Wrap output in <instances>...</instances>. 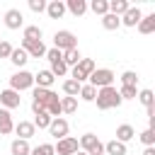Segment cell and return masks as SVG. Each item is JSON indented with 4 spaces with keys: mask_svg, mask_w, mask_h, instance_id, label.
Returning a JSON list of instances; mask_svg holds the SVG:
<instances>
[{
    "mask_svg": "<svg viewBox=\"0 0 155 155\" xmlns=\"http://www.w3.org/2000/svg\"><path fill=\"white\" fill-rule=\"evenodd\" d=\"M65 12H70L75 17H82L87 12V0H68L65 2Z\"/></svg>",
    "mask_w": 155,
    "mask_h": 155,
    "instance_id": "obj_19",
    "label": "cell"
},
{
    "mask_svg": "<svg viewBox=\"0 0 155 155\" xmlns=\"http://www.w3.org/2000/svg\"><path fill=\"white\" fill-rule=\"evenodd\" d=\"M53 150H56V155H75V153L80 150V145H78V138H73V136H65V138L56 140Z\"/></svg>",
    "mask_w": 155,
    "mask_h": 155,
    "instance_id": "obj_7",
    "label": "cell"
},
{
    "mask_svg": "<svg viewBox=\"0 0 155 155\" xmlns=\"http://www.w3.org/2000/svg\"><path fill=\"white\" fill-rule=\"evenodd\" d=\"M94 102H97V109L107 111V109H119L124 99L119 97V90L111 85V87H102V90H97V97H94Z\"/></svg>",
    "mask_w": 155,
    "mask_h": 155,
    "instance_id": "obj_1",
    "label": "cell"
},
{
    "mask_svg": "<svg viewBox=\"0 0 155 155\" xmlns=\"http://www.w3.org/2000/svg\"><path fill=\"white\" fill-rule=\"evenodd\" d=\"M29 155H56V150H53V143H41L36 148H31Z\"/></svg>",
    "mask_w": 155,
    "mask_h": 155,
    "instance_id": "obj_37",
    "label": "cell"
},
{
    "mask_svg": "<svg viewBox=\"0 0 155 155\" xmlns=\"http://www.w3.org/2000/svg\"><path fill=\"white\" fill-rule=\"evenodd\" d=\"M41 36H44V31H41L39 24H29V27H24V36H22V39H27V41H41Z\"/></svg>",
    "mask_w": 155,
    "mask_h": 155,
    "instance_id": "obj_26",
    "label": "cell"
},
{
    "mask_svg": "<svg viewBox=\"0 0 155 155\" xmlns=\"http://www.w3.org/2000/svg\"><path fill=\"white\" fill-rule=\"evenodd\" d=\"M133 138H136V131H133V126H131V124H121V126L116 128V138H114V140H119V143H124V145H126V143H128V140H133Z\"/></svg>",
    "mask_w": 155,
    "mask_h": 155,
    "instance_id": "obj_17",
    "label": "cell"
},
{
    "mask_svg": "<svg viewBox=\"0 0 155 155\" xmlns=\"http://www.w3.org/2000/svg\"><path fill=\"white\" fill-rule=\"evenodd\" d=\"M87 10H92L94 15H99V17H104V15L109 12V0H92V2L87 5Z\"/></svg>",
    "mask_w": 155,
    "mask_h": 155,
    "instance_id": "obj_27",
    "label": "cell"
},
{
    "mask_svg": "<svg viewBox=\"0 0 155 155\" xmlns=\"http://www.w3.org/2000/svg\"><path fill=\"white\" fill-rule=\"evenodd\" d=\"M53 99H58V94H56L53 90H44V87H34V90H31V102H34V104H41L44 109H46Z\"/></svg>",
    "mask_w": 155,
    "mask_h": 155,
    "instance_id": "obj_8",
    "label": "cell"
},
{
    "mask_svg": "<svg viewBox=\"0 0 155 155\" xmlns=\"http://www.w3.org/2000/svg\"><path fill=\"white\" fill-rule=\"evenodd\" d=\"M29 61V56H27V51L24 48H12V53H10V63L15 65V68H19L22 70V65Z\"/></svg>",
    "mask_w": 155,
    "mask_h": 155,
    "instance_id": "obj_22",
    "label": "cell"
},
{
    "mask_svg": "<svg viewBox=\"0 0 155 155\" xmlns=\"http://www.w3.org/2000/svg\"><path fill=\"white\" fill-rule=\"evenodd\" d=\"M56 140H61V138H65L68 136V131H70V126H68V121L63 119V116H58V119H51V124H48V128H46Z\"/></svg>",
    "mask_w": 155,
    "mask_h": 155,
    "instance_id": "obj_10",
    "label": "cell"
},
{
    "mask_svg": "<svg viewBox=\"0 0 155 155\" xmlns=\"http://www.w3.org/2000/svg\"><path fill=\"white\" fill-rule=\"evenodd\" d=\"M46 58H48V63H56V61H63V53L58 48H46Z\"/></svg>",
    "mask_w": 155,
    "mask_h": 155,
    "instance_id": "obj_40",
    "label": "cell"
},
{
    "mask_svg": "<svg viewBox=\"0 0 155 155\" xmlns=\"http://www.w3.org/2000/svg\"><path fill=\"white\" fill-rule=\"evenodd\" d=\"M2 22H5V27H7V29H19V27H24V15H22V10L10 7V10L5 12Z\"/></svg>",
    "mask_w": 155,
    "mask_h": 155,
    "instance_id": "obj_11",
    "label": "cell"
},
{
    "mask_svg": "<svg viewBox=\"0 0 155 155\" xmlns=\"http://www.w3.org/2000/svg\"><path fill=\"white\" fill-rule=\"evenodd\" d=\"M80 150L87 153V155H104V143L94 136V133H82L80 140H78Z\"/></svg>",
    "mask_w": 155,
    "mask_h": 155,
    "instance_id": "obj_3",
    "label": "cell"
},
{
    "mask_svg": "<svg viewBox=\"0 0 155 155\" xmlns=\"http://www.w3.org/2000/svg\"><path fill=\"white\" fill-rule=\"evenodd\" d=\"M31 12H46V0H29Z\"/></svg>",
    "mask_w": 155,
    "mask_h": 155,
    "instance_id": "obj_39",
    "label": "cell"
},
{
    "mask_svg": "<svg viewBox=\"0 0 155 155\" xmlns=\"http://www.w3.org/2000/svg\"><path fill=\"white\" fill-rule=\"evenodd\" d=\"M51 75L53 78H63V75H68V65L63 63V61H56V63H51Z\"/></svg>",
    "mask_w": 155,
    "mask_h": 155,
    "instance_id": "obj_34",
    "label": "cell"
},
{
    "mask_svg": "<svg viewBox=\"0 0 155 155\" xmlns=\"http://www.w3.org/2000/svg\"><path fill=\"white\" fill-rule=\"evenodd\" d=\"M56 82V78L51 75V70H39L34 75V85L36 87H44V90H51V85Z\"/></svg>",
    "mask_w": 155,
    "mask_h": 155,
    "instance_id": "obj_16",
    "label": "cell"
},
{
    "mask_svg": "<svg viewBox=\"0 0 155 155\" xmlns=\"http://www.w3.org/2000/svg\"><path fill=\"white\" fill-rule=\"evenodd\" d=\"M53 48H58L61 53L63 51H70V48H78V36L68 29H58L53 34Z\"/></svg>",
    "mask_w": 155,
    "mask_h": 155,
    "instance_id": "obj_4",
    "label": "cell"
},
{
    "mask_svg": "<svg viewBox=\"0 0 155 155\" xmlns=\"http://www.w3.org/2000/svg\"><path fill=\"white\" fill-rule=\"evenodd\" d=\"M102 27H104L107 31H116V29L121 27V17H116V15L107 12V15L102 17Z\"/></svg>",
    "mask_w": 155,
    "mask_h": 155,
    "instance_id": "obj_23",
    "label": "cell"
},
{
    "mask_svg": "<svg viewBox=\"0 0 155 155\" xmlns=\"http://www.w3.org/2000/svg\"><path fill=\"white\" fill-rule=\"evenodd\" d=\"M12 53V44L10 41H0V58H10Z\"/></svg>",
    "mask_w": 155,
    "mask_h": 155,
    "instance_id": "obj_41",
    "label": "cell"
},
{
    "mask_svg": "<svg viewBox=\"0 0 155 155\" xmlns=\"http://www.w3.org/2000/svg\"><path fill=\"white\" fill-rule=\"evenodd\" d=\"M143 155H155V145H150V148H145V150H143Z\"/></svg>",
    "mask_w": 155,
    "mask_h": 155,
    "instance_id": "obj_42",
    "label": "cell"
},
{
    "mask_svg": "<svg viewBox=\"0 0 155 155\" xmlns=\"http://www.w3.org/2000/svg\"><path fill=\"white\" fill-rule=\"evenodd\" d=\"M61 111L63 114H75L78 111V97H61Z\"/></svg>",
    "mask_w": 155,
    "mask_h": 155,
    "instance_id": "obj_28",
    "label": "cell"
},
{
    "mask_svg": "<svg viewBox=\"0 0 155 155\" xmlns=\"http://www.w3.org/2000/svg\"><path fill=\"white\" fill-rule=\"evenodd\" d=\"M75 155H87V153H82V150H78V153H75Z\"/></svg>",
    "mask_w": 155,
    "mask_h": 155,
    "instance_id": "obj_43",
    "label": "cell"
},
{
    "mask_svg": "<svg viewBox=\"0 0 155 155\" xmlns=\"http://www.w3.org/2000/svg\"><path fill=\"white\" fill-rule=\"evenodd\" d=\"M80 58H82V56H80V51H78V48L63 51V63H65L68 68H70V65H78V63H80Z\"/></svg>",
    "mask_w": 155,
    "mask_h": 155,
    "instance_id": "obj_30",
    "label": "cell"
},
{
    "mask_svg": "<svg viewBox=\"0 0 155 155\" xmlns=\"http://www.w3.org/2000/svg\"><path fill=\"white\" fill-rule=\"evenodd\" d=\"M34 128H48V124H51V116L46 114V111H41V114H34Z\"/></svg>",
    "mask_w": 155,
    "mask_h": 155,
    "instance_id": "obj_36",
    "label": "cell"
},
{
    "mask_svg": "<svg viewBox=\"0 0 155 155\" xmlns=\"http://www.w3.org/2000/svg\"><path fill=\"white\" fill-rule=\"evenodd\" d=\"M128 7H131V2H128V0H109V12H111V15H116V17H121Z\"/></svg>",
    "mask_w": 155,
    "mask_h": 155,
    "instance_id": "obj_25",
    "label": "cell"
},
{
    "mask_svg": "<svg viewBox=\"0 0 155 155\" xmlns=\"http://www.w3.org/2000/svg\"><path fill=\"white\" fill-rule=\"evenodd\" d=\"M15 131V121H12V114L7 109H0V136H7Z\"/></svg>",
    "mask_w": 155,
    "mask_h": 155,
    "instance_id": "obj_18",
    "label": "cell"
},
{
    "mask_svg": "<svg viewBox=\"0 0 155 155\" xmlns=\"http://www.w3.org/2000/svg\"><path fill=\"white\" fill-rule=\"evenodd\" d=\"M63 94L65 97H78L80 94V82H75V80H63Z\"/></svg>",
    "mask_w": 155,
    "mask_h": 155,
    "instance_id": "obj_29",
    "label": "cell"
},
{
    "mask_svg": "<svg viewBox=\"0 0 155 155\" xmlns=\"http://www.w3.org/2000/svg\"><path fill=\"white\" fill-rule=\"evenodd\" d=\"M136 27H138L140 34H153V31H155V12H153V15H143Z\"/></svg>",
    "mask_w": 155,
    "mask_h": 155,
    "instance_id": "obj_20",
    "label": "cell"
},
{
    "mask_svg": "<svg viewBox=\"0 0 155 155\" xmlns=\"http://www.w3.org/2000/svg\"><path fill=\"white\" fill-rule=\"evenodd\" d=\"M97 70V65H94V61L92 58H80V63L78 65H73V70H70V80H75V82H85L92 73Z\"/></svg>",
    "mask_w": 155,
    "mask_h": 155,
    "instance_id": "obj_2",
    "label": "cell"
},
{
    "mask_svg": "<svg viewBox=\"0 0 155 155\" xmlns=\"http://www.w3.org/2000/svg\"><path fill=\"white\" fill-rule=\"evenodd\" d=\"M126 153H128L126 145L119 143V140H109V143H104V155H126Z\"/></svg>",
    "mask_w": 155,
    "mask_h": 155,
    "instance_id": "obj_24",
    "label": "cell"
},
{
    "mask_svg": "<svg viewBox=\"0 0 155 155\" xmlns=\"http://www.w3.org/2000/svg\"><path fill=\"white\" fill-rule=\"evenodd\" d=\"M119 97H121V99H136V97H138V87H133V85H121Z\"/></svg>",
    "mask_w": 155,
    "mask_h": 155,
    "instance_id": "obj_35",
    "label": "cell"
},
{
    "mask_svg": "<svg viewBox=\"0 0 155 155\" xmlns=\"http://www.w3.org/2000/svg\"><path fill=\"white\" fill-rule=\"evenodd\" d=\"M140 17H143V12H140V7H128L124 15H121V24L124 27H136L138 22H140Z\"/></svg>",
    "mask_w": 155,
    "mask_h": 155,
    "instance_id": "obj_13",
    "label": "cell"
},
{
    "mask_svg": "<svg viewBox=\"0 0 155 155\" xmlns=\"http://www.w3.org/2000/svg\"><path fill=\"white\" fill-rule=\"evenodd\" d=\"M82 102H94V97H97V90L92 87V85H80V94H78Z\"/></svg>",
    "mask_w": 155,
    "mask_h": 155,
    "instance_id": "obj_31",
    "label": "cell"
},
{
    "mask_svg": "<svg viewBox=\"0 0 155 155\" xmlns=\"http://www.w3.org/2000/svg\"><path fill=\"white\" fill-rule=\"evenodd\" d=\"M15 133H17V138L29 140L31 136H36V128H34L31 121H19V124H15Z\"/></svg>",
    "mask_w": 155,
    "mask_h": 155,
    "instance_id": "obj_14",
    "label": "cell"
},
{
    "mask_svg": "<svg viewBox=\"0 0 155 155\" xmlns=\"http://www.w3.org/2000/svg\"><path fill=\"white\" fill-rule=\"evenodd\" d=\"M114 78H116V75H114V70H109V68H97V70H94V73L87 78V80H90L87 85H92L94 90H102V87H111Z\"/></svg>",
    "mask_w": 155,
    "mask_h": 155,
    "instance_id": "obj_5",
    "label": "cell"
},
{
    "mask_svg": "<svg viewBox=\"0 0 155 155\" xmlns=\"http://www.w3.org/2000/svg\"><path fill=\"white\" fill-rule=\"evenodd\" d=\"M145 109H150L153 107V102H155V97H153V90H138V97H136Z\"/></svg>",
    "mask_w": 155,
    "mask_h": 155,
    "instance_id": "obj_32",
    "label": "cell"
},
{
    "mask_svg": "<svg viewBox=\"0 0 155 155\" xmlns=\"http://www.w3.org/2000/svg\"><path fill=\"white\" fill-rule=\"evenodd\" d=\"M19 48H24L29 58H44V56H46L44 41H27V39H22V46H19Z\"/></svg>",
    "mask_w": 155,
    "mask_h": 155,
    "instance_id": "obj_12",
    "label": "cell"
},
{
    "mask_svg": "<svg viewBox=\"0 0 155 155\" xmlns=\"http://www.w3.org/2000/svg\"><path fill=\"white\" fill-rule=\"evenodd\" d=\"M138 138H140V143H143L145 148L155 145V128H145V131H140V133H138Z\"/></svg>",
    "mask_w": 155,
    "mask_h": 155,
    "instance_id": "obj_33",
    "label": "cell"
},
{
    "mask_svg": "<svg viewBox=\"0 0 155 155\" xmlns=\"http://www.w3.org/2000/svg\"><path fill=\"white\" fill-rule=\"evenodd\" d=\"M0 104H2V109H7V111H12V109H17L19 104H22V97H19V92H15V90H2L0 92Z\"/></svg>",
    "mask_w": 155,
    "mask_h": 155,
    "instance_id": "obj_9",
    "label": "cell"
},
{
    "mask_svg": "<svg viewBox=\"0 0 155 155\" xmlns=\"http://www.w3.org/2000/svg\"><path fill=\"white\" fill-rule=\"evenodd\" d=\"M121 85H138V73H133V70H126V73H121Z\"/></svg>",
    "mask_w": 155,
    "mask_h": 155,
    "instance_id": "obj_38",
    "label": "cell"
},
{
    "mask_svg": "<svg viewBox=\"0 0 155 155\" xmlns=\"http://www.w3.org/2000/svg\"><path fill=\"white\" fill-rule=\"evenodd\" d=\"M10 153H12V155H29V153H31V145H29V140L15 138V140L10 143Z\"/></svg>",
    "mask_w": 155,
    "mask_h": 155,
    "instance_id": "obj_21",
    "label": "cell"
},
{
    "mask_svg": "<svg viewBox=\"0 0 155 155\" xmlns=\"http://www.w3.org/2000/svg\"><path fill=\"white\" fill-rule=\"evenodd\" d=\"M46 15H48L51 19H61V17L65 15V2H63V0H51V2H46Z\"/></svg>",
    "mask_w": 155,
    "mask_h": 155,
    "instance_id": "obj_15",
    "label": "cell"
},
{
    "mask_svg": "<svg viewBox=\"0 0 155 155\" xmlns=\"http://www.w3.org/2000/svg\"><path fill=\"white\" fill-rule=\"evenodd\" d=\"M31 87H34V73H29V70H17L10 78V90H15V92H24Z\"/></svg>",
    "mask_w": 155,
    "mask_h": 155,
    "instance_id": "obj_6",
    "label": "cell"
}]
</instances>
